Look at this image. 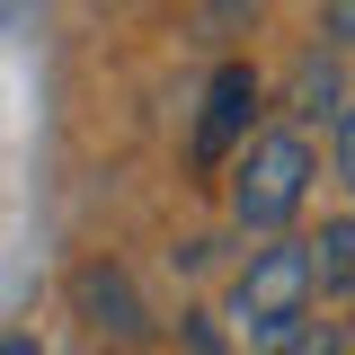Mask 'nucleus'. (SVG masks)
<instances>
[{
    "mask_svg": "<svg viewBox=\"0 0 355 355\" xmlns=\"http://www.w3.org/2000/svg\"><path fill=\"white\" fill-rule=\"evenodd\" d=\"M266 355H347V329H320V320H302L284 347H266Z\"/></svg>",
    "mask_w": 355,
    "mask_h": 355,
    "instance_id": "obj_7",
    "label": "nucleus"
},
{
    "mask_svg": "<svg viewBox=\"0 0 355 355\" xmlns=\"http://www.w3.org/2000/svg\"><path fill=\"white\" fill-rule=\"evenodd\" d=\"M0 355H44V347H36V338H0Z\"/></svg>",
    "mask_w": 355,
    "mask_h": 355,
    "instance_id": "obj_10",
    "label": "nucleus"
},
{
    "mask_svg": "<svg viewBox=\"0 0 355 355\" xmlns=\"http://www.w3.org/2000/svg\"><path fill=\"white\" fill-rule=\"evenodd\" d=\"M284 98H293V116H347V80H338L329 53H302L293 80H284Z\"/></svg>",
    "mask_w": 355,
    "mask_h": 355,
    "instance_id": "obj_6",
    "label": "nucleus"
},
{
    "mask_svg": "<svg viewBox=\"0 0 355 355\" xmlns=\"http://www.w3.org/2000/svg\"><path fill=\"white\" fill-rule=\"evenodd\" d=\"M311 249L302 240H266L258 258L240 266V284H231V329L249 338V347H284L293 329L311 320Z\"/></svg>",
    "mask_w": 355,
    "mask_h": 355,
    "instance_id": "obj_2",
    "label": "nucleus"
},
{
    "mask_svg": "<svg viewBox=\"0 0 355 355\" xmlns=\"http://www.w3.org/2000/svg\"><path fill=\"white\" fill-rule=\"evenodd\" d=\"M258 125V71L249 62H222L205 80V125H196V169H222Z\"/></svg>",
    "mask_w": 355,
    "mask_h": 355,
    "instance_id": "obj_3",
    "label": "nucleus"
},
{
    "mask_svg": "<svg viewBox=\"0 0 355 355\" xmlns=\"http://www.w3.org/2000/svg\"><path fill=\"white\" fill-rule=\"evenodd\" d=\"M71 293H80L89 329H107V338H142V329H151L142 302H133V284H125V266H80V275H71Z\"/></svg>",
    "mask_w": 355,
    "mask_h": 355,
    "instance_id": "obj_4",
    "label": "nucleus"
},
{
    "mask_svg": "<svg viewBox=\"0 0 355 355\" xmlns=\"http://www.w3.org/2000/svg\"><path fill=\"white\" fill-rule=\"evenodd\" d=\"M320 36L355 53V0H329V9H320Z\"/></svg>",
    "mask_w": 355,
    "mask_h": 355,
    "instance_id": "obj_8",
    "label": "nucleus"
},
{
    "mask_svg": "<svg viewBox=\"0 0 355 355\" xmlns=\"http://www.w3.org/2000/svg\"><path fill=\"white\" fill-rule=\"evenodd\" d=\"M338 178L355 187V98H347V116H338Z\"/></svg>",
    "mask_w": 355,
    "mask_h": 355,
    "instance_id": "obj_9",
    "label": "nucleus"
},
{
    "mask_svg": "<svg viewBox=\"0 0 355 355\" xmlns=\"http://www.w3.org/2000/svg\"><path fill=\"white\" fill-rule=\"evenodd\" d=\"M311 196V142L302 125H275V133H249L240 160H231V222L240 231H284Z\"/></svg>",
    "mask_w": 355,
    "mask_h": 355,
    "instance_id": "obj_1",
    "label": "nucleus"
},
{
    "mask_svg": "<svg viewBox=\"0 0 355 355\" xmlns=\"http://www.w3.org/2000/svg\"><path fill=\"white\" fill-rule=\"evenodd\" d=\"M302 249H311V284L355 302V214H329V222H320V240H302Z\"/></svg>",
    "mask_w": 355,
    "mask_h": 355,
    "instance_id": "obj_5",
    "label": "nucleus"
}]
</instances>
